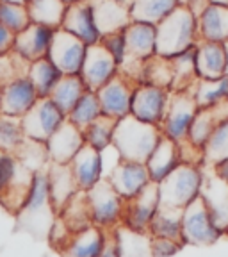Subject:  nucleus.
<instances>
[{
    "mask_svg": "<svg viewBox=\"0 0 228 257\" xmlns=\"http://www.w3.org/2000/svg\"><path fill=\"white\" fill-rule=\"evenodd\" d=\"M27 77L40 95V98H48L57 82L63 79V73L48 57H43V59H38L29 64Z\"/></svg>",
    "mask_w": 228,
    "mask_h": 257,
    "instance_id": "28",
    "label": "nucleus"
},
{
    "mask_svg": "<svg viewBox=\"0 0 228 257\" xmlns=\"http://www.w3.org/2000/svg\"><path fill=\"white\" fill-rule=\"evenodd\" d=\"M70 170L73 173L77 188L82 193H88L96 184H100L102 181H105L102 152L95 150L89 145H84L80 149V152L73 157V161L70 163Z\"/></svg>",
    "mask_w": 228,
    "mask_h": 257,
    "instance_id": "18",
    "label": "nucleus"
},
{
    "mask_svg": "<svg viewBox=\"0 0 228 257\" xmlns=\"http://www.w3.org/2000/svg\"><path fill=\"white\" fill-rule=\"evenodd\" d=\"M48 182H50V200L56 214H59L73 198L77 197L79 188L73 179L70 165H54L50 163L47 168Z\"/></svg>",
    "mask_w": 228,
    "mask_h": 257,
    "instance_id": "24",
    "label": "nucleus"
},
{
    "mask_svg": "<svg viewBox=\"0 0 228 257\" xmlns=\"http://www.w3.org/2000/svg\"><path fill=\"white\" fill-rule=\"evenodd\" d=\"M208 170H212V173L217 177V179H221V181L228 184V159L219 161L217 165H214L212 168H208Z\"/></svg>",
    "mask_w": 228,
    "mask_h": 257,
    "instance_id": "46",
    "label": "nucleus"
},
{
    "mask_svg": "<svg viewBox=\"0 0 228 257\" xmlns=\"http://www.w3.org/2000/svg\"><path fill=\"white\" fill-rule=\"evenodd\" d=\"M102 116V107L98 102V96L95 91H86L82 95L77 105L72 109V112L68 114V121H72L75 127H79L80 131H86L96 118Z\"/></svg>",
    "mask_w": 228,
    "mask_h": 257,
    "instance_id": "36",
    "label": "nucleus"
},
{
    "mask_svg": "<svg viewBox=\"0 0 228 257\" xmlns=\"http://www.w3.org/2000/svg\"><path fill=\"white\" fill-rule=\"evenodd\" d=\"M205 182V168L182 163L159 184L160 205L184 211L189 204L200 198Z\"/></svg>",
    "mask_w": 228,
    "mask_h": 257,
    "instance_id": "3",
    "label": "nucleus"
},
{
    "mask_svg": "<svg viewBox=\"0 0 228 257\" xmlns=\"http://www.w3.org/2000/svg\"><path fill=\"white\" fill-rule=\"evenodd\" d=\"M178 2V6H185V8H189V4H191L192 0H176Z\"/></svg>",
    "mask_w": 228,
    "mask_h": 257,
    "instance_id": "48",
    "label": "nucleus"
},
{
    "mask_svg": "<svg viewBox=\"0 0 228 257\" xmlns=\"http://www.w3.org/2000/svg\"><path fill=\"white\" fill-rule=\"evenodd\" d=\"M160 209V197H159V184H150L141 195H137L134 200H128L125 204V214L121 227L128 229L130 232L146 234L152 225L155 214Z\"/></svg>",
    "mask_w": 228,
    "mask_h": 257,
    "instance_id": "11",
    "label": "nucleus"
},
{
    "mask_svg": "<svg viewBox=\"0 0 228 257\" xmlns=\"http://www.w3.org/2000/svg\"><path fill=\"white\" fill-rule=\"evenodd\" d=\"M228 159V118L217 123L203 149V168H212L219 161Z\"/></svg>",
    "mask_w": 228,
    "mask_h": 257,
    "instance_id": "37",
    "label": "nucleus"
},
{
    "mask_svg": "<svg viewBox=\"0 0 228 257\" xmlns=\"http://www.w3.org/2000/svg\"><path fill=\"white\" fill-rule=\"evenodd\" d=\"M228 64V45L214 41H198L196 73L198 79L216 80L224 77Z\"/></svg>",
    "mask_w": 228,
    "mask_h": 257,
    "instance_id": "22",
    "label": "nucleus"
},
{
    "mask_svg": "<svg viewBox=\"0 0 228 257\" xmlns=\"http://www.w3.org/2000/svg\"><path fill=\"white\" fill-rule=\"evenodd\" d=\"M201 198L210 211L217 229L228 234V184L217 179L212 170L205 168V182L201 188Z\"/></svg>",
    "mask_w": 228,
    "mask_h": 257,
    "instance_id": "21",
    "label": "nucleus"
},
{
    "mask_svg": "<svg viewBox=\"0 0 228 257\" xmlns=\"http://www.w3.org/2000/svg\"><path fill=\"white\" fill-rule=\"evenodd\" d=\"M100 43L104 45L109 50L114 61L118 63V66H121L127 57V43H125V34L123 32H114V34H107V36H102Z\"/></svg>",
    "mask_w": 228,
    "mask_h": 257,
    "instance_id": "43",
    "label": "nucleus"
},
{
    "mask_svg": "<svg viewBox=\"0 0 228 257\" xmlns=\"http://www.w3.org/2000/svg\"><path fill=\"white\" fill-rule=\"evenodd\" d=\"M137 84L159 86V88H166L171 91V86H173L171 59H166V57H160V56H153L150 59H146L139 68Z\"/></svg>",
    "mask_w": 228,
    "mask_h": 257,
    "instance_id": "30",
    "label": "nucleus"
},
{
    "mask_svg": "<svg viewBox=\"0 0 228 257\" xmlns=\"http://www.w3.org/2000/svg\"><path fill=\"white\" fill-rule=\"evenodd\" d=\"M88 91L84 80L80 75H63V79L57 82V86L54 88V91L50 93V100L66 114L72 112V109L77 105V102L82 98V95Z\"/></svg>",
    "mask_w": 228,
    "mask_h": 257,
    "instance_id": "29",
    "label": "nucleus"
},
{
    "mask_svg": "<svg viewBox=\"0 0 228 257\" xmlns=\"http://www.w3.org/2000/svg\"><path fill=\"white\" fill-rule=\"evenodd\" d=\"M100 36L123 32L132 24L130 8L120 0H89Z\"/></svg>",
    "mask_w": 228,
    "mask_h": 257,
    "instance_id": "20",
    "label": "nucleus"
},
{
    "mask_svg": "<svg viewBox=\"0 0 228 257\" xmlns=\"http://www.w3.org/2000/svg\"><path fill=\"white\" fill-rule=\"evenodd\" d=\"M25 134L20 118L0 116V150L15 154L24 143Z\"/></svg>",
    "mask_w": 228,
    "mask_h": 257,
    "instance_id": "41",
    "label": "nucleus"
},
{
    "mask_svg": "<svg viewBox=\"0 0 228 257\" xmlns=\"http://www.w3.org/2000/svg\"><path fill=\"white\" fill-rule=\"evenodd\" d=\"M180 165H182V157H180L178 143L162 136L159 143H157L155 150L152 152V156L146 161V170H148L150 179H152L153 184H160L176 166Z\"/></svg>",
    "mask_w": 228,
    "mask_h": 257,
    "instance_id": "23",
    "label": "nucleus"
},
{
    "mask_svg": "<svg viewBox=\"0 0 228 257\" xmlns=\"http://www.w3.org/2000/svg\"><path fill=\"white\" fill-rule=\"evenodd\" d=\"M155 56L171 59L198 45V22L191 9L176 6L155 25Z\"/></svg>",
    "mask_w": 228,
    "mask_h": 257,
    "instance_id": "1",
    "label": "nucleus"
},
{
    "mask_svg": "<svg viewBox=\"0 0 228 257\" xmlns=\"http://www.w3.org/2000/svg\"><path fill=\"white\" fill-rule=\"evenodd\" d=\"M171 91L150 84H137L134 89L130 114L144 123L160 127L166 118Z\"/></svg>",
    "mask_w": 228,
    "mask_h": 257,
    "instance_id": "9",
    "label": "nucleus"
},
{
    "mask_svg": "<svg viewBox=\"0 0 228 257\" xmlns=\"http://www.w3.org/2000/svg\"><path fill=\"white\" fill-rule=\"evenodd\" d=\"M45 214L48 216H57L56 211L52 207V200H50V182H48V173L47 170L32 173V181L29 186L27 197H25L24 204H22L20 213L16 216H20L22 220L34 221L36 218L43 220Z\"/></svg>",
    "mask_w": 228,
    "mask_h": 257,
    "instance_id": "15",
    "label": "nucleus"
},
{
    "mask_svg": "<svg viewBox=\"0 0 228 257\" xmlns=\"http://www.w3.org/2000/svg\"><path fill=\"white\" fill-rule=\"evenodd\" d=\"M210 4H216V6H228V0H210Z\"/></svg>",
    "mask_w": 228,
    "mask_h": 257,
    "instance_id": "47",
    "label": "nucleus"
},
{
    "mask_svg": "<svg viewBox=\"0 0 228 257\" xmlns=\"http://www.w3.org/2000/svg\"><path fill=\"white\" fill-rule=\"evenodd\" d=\"M114 127H116V120H112L109 116H104L102 114L100 118H96L91 125H89L84 133V140L86 145L93 147L95 150L102 152L107 147L112 145V136H114Z\"/></svg>",
    "mask_w": 228,
    "mask_h": 257,
    "instance_id": "39",
    "label": "nucleus"
},
{
    "mask_svg": "<svg viewBox=\"0 0 228 257\" xmlns=\"http://www.w3.org/2000/svg\"><path fill=\"white\" fill-rule=\"evenodd\" d=\"M136 86V80L118 73L111 82H107L104 88L98 89L96 96H98V102H100L102 114L116 121L128 116L130 107H132V96Z\"/></svg>",
    "mask_w": 228,
    "mask_h": 257,
    "instance_id": "12",
    "label": "nucleus"
},
{
    "mask_svg": "<svg viewBox=\"0 0 228 257\" xmlns=\"http://www.w3.org/2000/svg\"><path fill=\"white\" fill-rule=\"evenodd\" d=\"M224 77H228V64H226V72H224Z\"/></svg>",
    "mask_w": 228,
    "mask_h": 257,
    "instance_id": "51",
    "label": "nucleus"
},
{
    "mask_svg": "<svg viewBox=\"0 0 228 257\" xmlns=\"http://www.w3.org/2000/svg\"><path fill=\"white\" fill-rule=\"evenodd\" d=\"M63 2H64L66 6H68V4H73V2H77V0H63Z\"/></svg>",
    "mask_w": 228,
    "mask_h": 257,
    "instance_id": "50",
    "label": "nucleus"
},
{
    "mask_svg": "<svg viewBox=\"0 0 228 257\" xmlns=\"http://www.w3.org/2000/svg\"><path fill=\"white\" fill-rule=\"evenodd\" d=\"M194 100L200 109L216 107L228 102V77H221L216 80L198 79L194 86Z\"/></svg>",
    "mask_w": 228,
    "mask_h": 257,
    "instance_id": "34",
    "label": "nucleus"
},
{
    "mask_svg": "<svg viewBox=\"0 0 228 257\" xmlns=\"http://www.w3.org/2000/svg\"><path fill=\"white\" fill-rule=\"evenodd\" d=\"M15 156L18 157L22 166H25L32 173L47 170L48 165H50L47 143H40V141L29 140V138H25L24 143L20 145V149L15 152Z\"/></svg>",
    "mask_w": 228,
    "mask_h": 257,
    "instance_id": "35",
    "label": "nucleus"
},
{
    "mask_svg": "<svg viewBox=\"0 0 228 257\" xmlns=\"http://www.w3.org/2000/svg\"><path fill=\"white\" fill-rule=\"evenodd\" d=\"M223 236L224 234L217 229L216 221L210 216V211L201 197L182 211V243L184 246H210L217 243Z\"/></svg>",
    "mask_w": 228,
    "mask_h": 257,
    "instance_id": "4",
    "label": "nucleus"
},
{
    "mask_svg": "<svg viewBox=\"0 0 228 257\" xmlns=\"http://www.w3.org/2000/svg\"><path fill=\"white\" fill-rule=\"evenodd\" d=\"M173 64V86L171 91H189L196 86L198 73H196V47L171 57Z\"/></svg>",
    "mask_w": 228,
    "mask_h": 257,
    "instance_id": "31",
    "label": "nucleus"
},
{
    "mask_svg": "<svg viewBox=\"0 0 228 257\" xmlns=\"http://www.w3.org/2000/svg\"><path fill=\"white\" fill-rule=\"evenodd\" d=\"M148 237H164V239L182 243V211L160 205L148 229ZM184 245V243H182Z\"/></svg>",
    "mask_w": 228,
    "mask_h": 257,
    "instance_id": "33",
    "label": "nucleus"
},
{
    "mask_svg": "<svg viewBox=\"0 0 228 257\" xmlns=\"http://www.w3.org/2000/svg\"><path fill=\"white\" fill-rule=\"evenodd\" d=\"M64 121L66 114L50 98H40L36 105L22 118V128L25 138L47 143Z\"/></svg>",
    "mask_w": 228,
    "mask_h": 257,
    "instance_id": "8",
    "label": "nucleus"
},
{
    "mask_svg": "<svg viewBox=\"0 0 228 257\" xmlns=\"http://www.w3.org/2000/svg\"><path fill=\"white\" fill-rule=\"evenodd\" d=\"M196 22L198 41L228 45V6L210 4Z\"/></svg>",
    "mask_w": 228,
    "mask_h": 257,
    "instance_id": "26",
    "label": "nucleus"
},
{
    "mask_svg": "<svg viewBox=\"0 0 228 257\" xmlns=\"http://www.w3.org/2000/svg\"><path fill=\"white\" fill-rule=\"evenodd\" d=\"M105 230L89 225L86 229L73 232L61 253L64 257H102L105 250Z\"/></svg>",
    "mask_w": 228,
    "mask_h": 257,
    "instance_id": "25",
    "label": "nucleus"
},
{
    "mask_svg": "<svg viewBox=\"0 0 228 257\" xmlns=\"http://www.w3.org/2000/svg\"><path fill=\"white\" fill-rule=\"evenodd\" d=\"M25 8L32 24L45 25L56 31L63 25L64 13L68 6L63 0H27Z\"/></svg>",
    "mask_w": 228,
    "mask_h": 257,
    "instance_id": "27",
    "label": "nucleus"
},
{
    "mask_svg": "<svg viewBox=\"0 0 228 257\" xmlns=\"http://www.w3.org/2000/svg\"><path fill=\"white\" fill-rule=\"evenodd\" d=\"M61 29L68 31L70 34L82 40L86 45H96L100 43L102 36L95 24V16L89 0H77L73 4H68L66 13H64V20Z\"/></svg>",
    "mask_w": 228,
    "mask_h": 257,
    "instance_id": "19",
    "label": "nucleus"
},
{
    "mask_svg": "<svg viewBox=\"0 0 228 257\" xmlns=\"http://www.w3.org/2000/svg\"><path fill=\"white\" fill-rule=\"evenodd\" d=\"M86 145L84 133L79 127L68 121H64L56 133L52 134V138L47 141V150L50 163L54 165H70L73 161V157L80 152V149Z\"/></svg>",
    "mask_w": 228,
    "mask_h": 257,
    "instance_id": "16",
    "label": "nucleus"
},
{
    "mask_svg": "<svg viewBox=\"0 0 228 257\" xmlns=\"http://www.w3.org/2000/svg\"><path fill=\"white\" fill-rule=\"evenodd\" d=\"M178 6L176 0H134L130 6L132 22L157 25Z\"/></svg>",
    "mask_w": 228,
    "mask_h": 257,
    "instance_id": "32",
    "label": "nucleus"
},
{
    "mask_svg": "<svg viewBox=\"0 0 228 257\" xmlns=\"http://www.w3.org/2000/svg\"><path fill=\"white\" fill-rule=\"evenodd\" d=\"M107 181L125 202L134 200L137 195H141L152 184L146 165L132 163V161H121L120 165L111 172Z\"/></svg>",
    "mask_w": 228,
    "mask_h": 257,
    "instance_id": "14",
    "label": "nucleus"
},
{
    "mask_svg": "<svg viewBox=\"0 0 228 257\" xmlns=\"http://www.w3.org/2000/svg\"><path fill=\"white\" fill-rule=\"evenodd\" d=\"M54 32L56 31L50 27L31 24L25 31L16 34L13 54H16L22 61H25L29 64L38 59H43V57H48Z\"/></svg>",
    "mask_w": 228,
    "mask_h": 257,
    "instance_id": "17",
    "label": "nucleus"
},
{
    "mask_svg": "<svg viewBox=\"0 0 228 257\" xmlns=\"http://www.w3.org/2000/svg\"><path fill=\"white\" fill-rule=\"evenodd\" d=\"M40 95L27 75H18L0 84V116L24 118L31 111Z\"/></svg>",
    "mask_w": 228,
    "mask_h": 257,
    "instance_id": "10",
    "label": "nucleus"
},
{
    "mask_svg": "<svg viewBox=\"0 0 228 257\" xmlns=\"http://www.w3.org/2000/svg\"><path fill=\"white\" fill-rule=\"evenodd\" d=\"M88 45L64 29H56L48 59L61 70L63 75H80L84 66Z\"/></svg>",
    "mask_w": 228,
    "mask_h": 257,
    "instance_id": "7",
    "label": "nucleus"
},
{
    "mask_svg": "<svg viewBox=\"0 0 228 257\" xmlns=\"http://www.w3.org/2000/svg\"><path fill=\"white\" fill-rule=\"evenodd\" d=\"M160 138H162L160 127L144 123V121L134 118L132 114H128L116 121L112 145L120 152L123 161L146 165V161L155 150Z\"/></svg>",
    "mask_w": 228,
    "mask_h": 257,
    "instance_id": "2",
    "label": "nucleus"
},
{
    "mask_svg": "<svg viewBox=\"0 0 228 257\" xmlns=\"http://www.w3.org/2000/svg\"><path fill=\"white\" fill-rule=\"evenodd\" d=\"M4 2H15V4H25L27 0H4Z\"/></svg>",
    "mask_w": 228,
    "mask_h": 257,
    "instance_id": "49",
    "label": "nucleus"
},
{
    "mask_svg": "<svg viewBox=\"0 0 228 257\" xmlns=\"http://www.w3.org/2000/svg\"><path fill=\"white\" fill-rule=\"evenodd\" d=\"M0 24L8 27L13 34H20L32 22L29 18L25 4H15V2L0 0Z\"/></svg>",
    "mask_w": 228,
    "mask_h": 257,
    "instance_id": "40",
    "label": "nucleus"
},
{
    "mask_svg": "<svg viewBox=\"0 0 228 257\" xmlns=\"http://www.w3.org/2000/svg\"><path fill=\"white\" fill-rule=\"evenodd\" d=\"M22 170H24V166H22V163L15 154L0 150V200L6 197L9 188L15 184Z\"/></svg>",
    "mask_w": 228,
    "mask_h": 257,
    "instance_id": "42",
    "label": "nucleus"
},
{
    "mask_svg": "<svg viewBox=\"0 0 228 257\" xmlns=\"http://www.w3.org/2000/svg\"><path fill=\"white\" fill-rule=\"evenodd\" d=\"M86 200H88L93 225L104 230L121 227L127 202L114 191L107 179L102 181L100 184H96L93 189H89L86 193Z\"/></svg>",
    "mask_w": 228,
    "mask_h": 257,
    "instance_id": "5",
    "label": "nucleus"
},
{
    "mask_svg": "<svg viewBox=\"0 0 228 257\" xmlns=\"http://www.w3.org/2000/svg\"><path fill=\"white\" fill-rule=\"evenodd\" d=\"M57 216L63 218V221L68 225L72 232H79V230L93 225L91 214H89V207H88V200H86V193H82V191L77 193V197L73 198Z\"/></svg>",
    "mask_w": 228,
    "mask_h": 257,
    "instance_id": "38",
    "label": "nucleus"
},
{
    "mask_svg": "<svg viewBox=\"0 0 228 257\" xmlns=\"http://www.w3.org/2000/svg\"><path fill=\"white\" fill-rule=\"evenodd\" d=\"M15 38L16 34H13L8 27H4V25L0 24V57H6L13 52Z\"/></svg>",
    "mask_w": 228,
    "mask_h": 257,
    "instance_id": "45",
    "label": "nucleus"
},
{
    "mask_svg": "<svg viewBox=\"0 0 228 257\" xmlns=\"http://www.w3.org/2000/svg\"><path fill=\"white\" fill-rule=\"evenodd\" d=\"M184 248L180 241L164 239V237H150V253L152 257H173Z\"/></svg>",
    "mask_w": 228,
    "mask_h": 257,
    "instance_id": "44",
    "label": "nucleus"
},
{
    "mask_svg": "<svg viewBox=\"0 0 228 257\" xmlns=\"http://www.w3.org/2000/svg\"><path fill=\"white\" fill-rule=\"evenodd\" d=\"M120 73V66L102 43L89 45L80 77L89 91H98Z\"/></svg>",
    "mask_w": 228,
    "mask_h": 257,
    "instance_id": "13",
    "label": "nucleus"
},
{
    "mask_svg": "<svg viewBox=\"0 0 228 257\" xmlns=\"http://www.w3.org/2000/svg\"><path fill=\"white\" fill-rule=\"evenodd\" d=\"M198 104L194 100V88L189 91H171L166 118L160 125L162 136L169 138L175 143L187 140L189 128L198 112Z\"/></svg>",
    "mask_w": 228,
    "mask_h": 257,
    "instance_id": "6",
    "label": "nucleus"
}]
</instances>
